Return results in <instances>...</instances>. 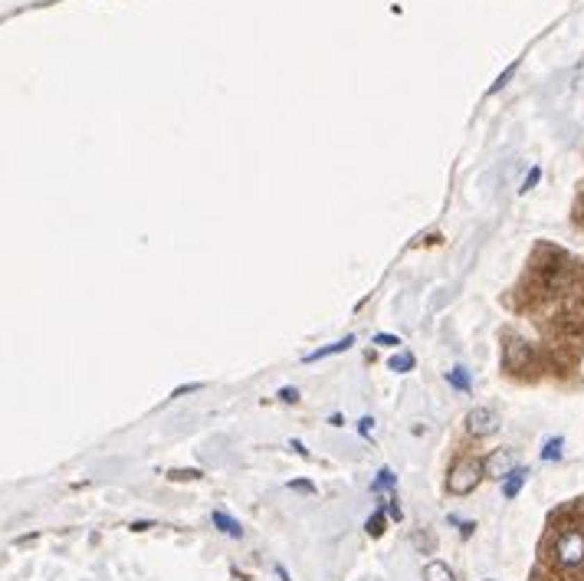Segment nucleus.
<instances>
[{"mask_svg":"<svg viewBox=\"0 0 584 581\" xmlns=\"http://www.w3.org/2000/svg\"><path fill=\"white\" fill-rule=\"evenodd\" d=\"M482 477H486V473H482V460H459V463L450 470L447 489L453 496H466V493H473V489L480 486Z\"/></svg>","mask_w":584,"mask_h":581,"instance_id":"f257e3e1","label":"nucleus"},{"mask_svg":"<svg viewBox=\"0 0 584 581\" xmlns=\"http://www.w3.org/2000/svg\"><path fill=\"white\" fill-rule=\"evenodd\" d=\"M555 558H558V565H565V568L584 565V532L568 529V532L558 535V542H555Z\"/></svg>","mask_w":584,"mask_h":581,"instance_id":"f03ea898","label":"nucleus"},{"mask_svg":"<svg viewBox=\"0 0 584 581\" xmlns=\"http://www.w3.org/2000/svg\"><path fill=\"white\" fill-rule=\"evenodd\" d=\"M466 430H470L473 437H489L499 430V414H496L493 407H473L470 414H466Z\"/></svg>","mask_w":584,"mask_h":581,"instance_id":"7ed1b4c3","label":"nucleus"},{"mask_svg":"<svg viewBox=\"0 0 584 581\" xmlns=\"http://www.w3.org/2000/svg\"><path fill=\"white\" fill-rule=\"evenodd\" d=\"M512 466H516V454H512V450H493V454L482 460V473L493 479H503Z\"/></svg>","mask_w":584,"mask_h":581,"instance_id":"20e7f679","label":"nucleus"},{"mask_svg":"<svg viewBox=\"0 0 584 581\" xmlns=\"http://www.w3.org/2000/svg\"><path fill=\"white\" fill-rule=\"evenodd\" d=\"M526 479H528L526 466H512V470L503 477V496L505 500H516L519 493H522V486H526Z\"/></svg>","mask_w":584,"mask_h":581,"instance_id":"39448f33","label":"nucleus"},{"mask_svg":"<svg viewBox=\"0 0 584 581\" xmlns=\"http://www.w3.org/2000/svg\"><path fill=\"white\" fill-rule=\"evenodd\" d=\"M528 358H532V351H528V345L522 338H512V342L505 345V365H509V368H526Z\"/></svg>","mask_w":584,"mask_h":581,"instance_id":"423d86ee","label":"nucleus"},{"mask_svg":"<svg viewBox=\"0 0 584 581\" xmlns=\"http://www.w3.org/2000/svg\"><path fill=\"white\" fill-rule=\"evenodd\" d=\"M355 345V335H345V338H338V342H332V345H325V349H315V351H309L306 355V365H312V361H322V358H332V355H338V351H348Z\"/></svg>","mask_w":584,"mask_h":581,"instance_id":"0eeeda50","label":"nucleus"},{"mask_svg":"<svg viewBox=\"0 0 584 581\" xmlns=\"http://www.w3.org/2000/svg\"><path fill=\"white\" fill-rule=\"evenodd\" d=\"M210 519H214V525H217L220 532L223 535H230V539H243V525L237 523V519H233V516H227V512H214V516H210Z\"/></svg>","mask_w":584,"mask_h":581,"instance_id":"6e6552de","label":"nucleus"},{"mask_svg":"<svg viewBox=\"0 0 584 581\" xmlns=\"http://www.w3.org/2000/svg\"><path fill=\"white\" fill-rule=\"evenodd\" d=\"M384 523H388V509H374L365 523L368 535H371V539H381V535H384Z\"/></svg>","mask_w":584,"mask_h":581,"instance_id":"1a4fd4ad","label":"nucleus"},{"mask_svg":"<svg viewBox=\"0 0 584 581\" xmlns=\"http://www.w3.org/2000/svg\"><path fill=\"white\" fill-rule=\"evenodd\" d=\"M424 581H457V578H453L450 565H443V562H430V565L424 568Z\"/></svg>","mask_w":584,"mask_h":581,"instance_id":"9d476101","label":"nucleus"},{"mask_svg":"<svg viewBox=\"0 0 584 581\" xmlns=\"http://www.w3.org/2000/svg\"><path fill=\"white\" fill-rule=\"evenodd\" d=\"M447 381L453 384V388H457V391H463V395H470V372H466V368H463V365H457V368H453V372L447 374Z\"/></svg>","mask_w":584,"mask_h":581,"instance_id":"9b49d317","label":"nucleus"},{"mask_svg":"<svg viewBox=\"0 0 584 581\" xmlns=\"http://www.w3.org/2000/svg\"><path fill=\"white\" fill-rule=\"evenodd\" d=\"M562 447H565L562 437H551V440H545V447H542V460H545V463H551V460H562Z\"/></svg>","mask_w":584,"mask_h":581,"instance_id":"f8f14e48","label":"nucleus"},{"mask_svg":"<svg viewBox=\"0 0 584 581\" xmlns=\"http://www.w3.org/2000/svg\"><path fill=\"white\" fill-rule=\"evenodd\" d=\"M413 365H417V361H413L411 351H401V355H394V358H390V368H394V372H401V374L413 372Z\"/></svg>","mask_w":584,"mask_h":581,"instance_id":"ddd939ff","label":"nucleus"},{"mask_svg":"<svg viewBox=\"0 0 584 581\" xmlns=\"http://www.w3.org/2000/svg\"><path fill=\"white\" fill-rule=\"evenodd\" d=\"M516 70H519V59H516V63H509V66H505V72H503V76H499V79H496L493 86H489V95H496V93H499V89H503V86H505V82H509V79H512V76H516Z\"/></svg>","mask_w":584,"mask_h":581,"instance_id":"4468645a","label":"nucleus"},{"mask_svg":"<svg viewBox=\"0 0 584 581\" xmlns=\"http://www.w3.org/2000/svg\"><path fill=\"white\" fill-rule=\"evenodd\" d=\"M394 486H397V479H394V473H390L388 466H384V470L378 473V479L371 483V489H394Z\"/></svg>","mask_w":584,"mask_h":581,"instance_id":"2eb2a0df","label":"nucleus"},{"mask_svg":"<svg viewBox=\"0 0 584 581\" xmlns=\"http://www.w3.org/2000/svg\"><path fill=\"white\" fill-rule=\"evenodd\" d=\"M374 345H381V349H401V335H390V332H378V335H374Z\"/></svg>","mask_w":584,"mask_h":581,"instance_id":"dca6fc26","label":"nucleus"},{"mask_svg":"<svg viewBox=\"0 0 584 581\" xmlns=\"http://www.w3.org/2000/svg\"><path fill=\"white\" fill-rule=\"evenodd\" d=\"M204 473L200 470H171L168 473V479H174V483H181V479H200Z\"/></svg>","mask_w":584,"mask_h":581,"instance_id":"f3484780","label":"nucleus"},{"mask_svg":"<svg viewBox=\"0 0 584 581\" xmlns=\"http://www.w3.org/2000/svg\"><path fill=\"white\" fill-rule=\"evenodd\" d=\"M539 181H542V168L535 164V168H532V171L526 175V184H522V194H528V191H532V187L539 184Z\"/></svg>","mask_w":584,"mask_h":581,"instance_id":"a211bd4d","label":"nucleus"},{"mask_svg":"<svg viewBox=\"0 0 584 581\" xmlns=\"http://www.w3.org/2000/svg\"><path fill=\"white\" fill-rule=\"evenodd\" d=\"M388 516L390 519H397V523H401V502H397V493H390V500H388Z\"/></svg>","mask_w":584,"mask_h":581,"instance_id":"6ab92c4d","label":"nucleus"},{"mask_svg":"<svg viewBox=\"0 0 584 581\" xmlns=\"http://www.w3.org/2000/svg\"><path fill=\"white\" fill-rule=\"evenodd\" d=\"M450 523H457V525H459V535H463V539H470V535H473V529H476V523H473V519H463V523H459L457 516H453Z\"/></svg>","mask_w":584,"mask_h":581,"instance_id":"aec40b11","label":"nucleus"},{"mask_svg":"<svg viewBox=\"0 0 584 581\" xmlns=\"http://www.w3.org/2000/svg\"><path fill=\"white\" fill-rule=\"evenodd\" d=\"M371 430H374V420H371V417L358 420V433H361V437H371Z\"/></svg>","mask_w":584,"mask_h":581,"instance_id":"412c9836","label":"nucleus"},{"mask_svg":"<svg viewBox=\"0 0 584 581\" xmlns=\"http://www.w3.org/2000/svg\"><path fill=\"white\" fill-rule=\"evenodd\" d=\"M289 489H299V493H315V486H312L309 479H292V483H289Z\"/></svg>","mask_w":584,"mask_h":581,"instance_id":"4be33fe9","label":"nucleus"},{"mask_svg":"<svg viewBox=\"0 0 584 581\" xmlns=\"http://www.w3.org/2000/svg\"><path fill=\"white\" fill-rule=\"evenodd\" d=\"M279 397H283V401H289V404H296V401H299V391H296V388H283V391H279Z\"/></svg>","mask_w":584,"mask_h":581,"instance_id":"5701e85b","label":"nucleus"},{"mask_svg":"<svg viewBox=\"0 0 584 581\" xmlns=\"http://www.w3.org/2000/svg\"><path fill=\"white\" fill-rule=\"evenodd\" d=\"M289 447H292V450H296L299 456H306V460H309V450H306V443H302V440H292Z\"/></svg>","mask_w":584,"mask_h":581,"instance_id":"b1692460","label":"nucleus"},{"mask_svg":"<svg viewBox=\"0 0 584 581\" xmlns=\"http://www.w3.org/2000/svg\"><path fill=\"white\" fill-rule=\"evenodd\" d=\"M155 523H148V519H138V523H132V532H145V529H151Z\"/></svg>","mask_w":584,"mask_h":581,"instance_id":"393cba45","label":"nucleus"},{"mask_svg":"<svg viewBox=\"0 0 584 581\" xmlns=\"http://www.w3.org/2000/svg\"><path fill=\"white\" fill-rule=\"evenodd\" d=\"M329 424H332V427H342L345 417H342V414H332V417H329Z\"/></svg>","mask_w":584,"mask_h":581,"instance_id":"a878e982","label":"nucleus"},{"mask_svg":"<svg viewBox=\"0 0 584 581\" xmlns=\"http://www.w3.org/2000/svg\"><path fill=\"white\" fill-rule=\"evenodd\" d=\"M276 571H279V578H283V581H292V578H289V571L283 568V565H276Z\"/></svg>","mask_w":584,"mask_h":581,"instance_id":"bb28decb","label":"nucleus"}]
</instances>
